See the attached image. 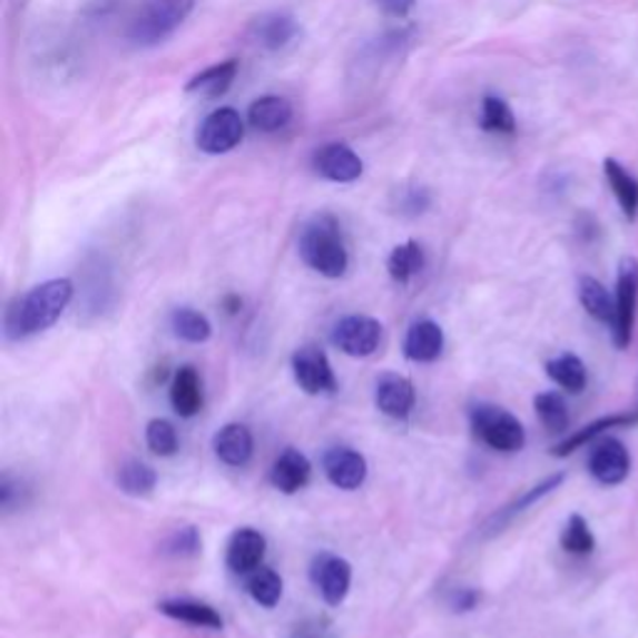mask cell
<instances>
[{
	"label": "cell",
	"mask_w": 638,
	"mask_h": 638,
	"mask_svg": "<svg viewBox=\"0 0 638 638\" xmlns=\"http://www.w3.org/2000/svg\"><path fill=\"white\" fill-rule=\"evenodd\" d=\"M247 593L253 601L265 606V609H275L282 599V577L275 569L259 567L253 573H247Z\"/></svg>",
	"instance_id": "cell-30"
},
{
	"label": "cell",
	"mask_w": 638,
	"mask_h": 638,
	"mask_svg": "<svg viewBox=\"0 0 638 638\" xmlns=\"http://www.w3.org/2000/svg\"><path fill=\"white\" fill-rule=\"evenodd\" d=\"M402 207L410 215H422L429 207V195L424 190H412L410 195H406V200L402 203Z\"/></svg>",
	"instance_id": "cell-38"
},
{
	"label": "cell",
	"mask_w": 638,
	"mask_h": 638,
	"mask_svg": "<svg viewBox=\"0 0 638 638\" xmlns=\"http://www.w3.org/2000/svg\"><path fill=\"white\" fill-rule=\"evenodd\" d=\"M237 78V60H223L217 66L203 70L200 76H195L190 82H187V92L193 96H205V98H219L233 88V82Z\"/></svg>",
	"instance_id": "cell-23"
},
{
	"label": "cell",
	"mask_w": 638,
	"mask_h": 638,
	"mask_svg": "<svg viewBox=\"0 0 638 638\" xmlns=\"http://www.w3.org/2000/svg\"><path fill=\"white\" fill-rule=\"evenodd\" d=\"M324 474H327L330 484L342 491H354L364 484L367 479V459L350 446H334L322 459Z\"/></svg>",
	"instance_id": "cell-11"
},
{
	"label": "cell",
	"mask_w": 638,
	"mask_h": 638,
	"mask_svg": "<svg viewBox=\"0 0 638 638\" xmlns=\"http://www.w3.org/2000/svg\"><path fill=\"white\" fill-rule=\"evenodd\" d=\"M374 402L382 414L392 416V420H404V416H410L416 402L414 384L402 374H384L376 382Z\"/></svg>",
	"instance_id": "cell-14"
},
{
	"label": "cell",
	"mask_w": 638,
	"mask_h": 638,
	"mask_svg": "<svg viewBox=\"0 0 638 638\" xmlns=\"http://www.w3.org/2000/svg\"><path fill=\"white\" fill-rule=\"evenodd\" d=\"M300 257L322 277H342L350 267V253L337 219L332 215L312 217L300 235Z\"/></svg>",
	"instance_id": "cell-2"
},
{
	"label": "cell",
	"mask_w": 638,
	"mask_h": 638,
	"mask_svg": "<svg viewBox=\"0 0 638 638\" xmlns=\"http://www.w3.org/2000/svg\"><path fill=\"white\" fill-rule=\"evenodd\" d=\"M547 374L553 384H559L561 390H567L571 394H579L586 390V382H589V372H586V364L581 357L571 352H563L559 357H553L547 362Z\"/></svg>",
	"instance_id": "cell-26"
},
{
	"label": "cell",
	"mask_w": 638,
	"mask_h": 638,
	"mask_svg": "<svg viewBox=\"0 0 638 638\" xmlns=\"http://www.w3.org/2000/svg\"><path fill=\"white\" fill-rule=\"evenodd\" d=\"M636 414H638V410H636Z\"/></svg>",
	"instance_id": "cell-41"
},
{
	"label": "cell",
	"mask_w": 638,
	"mask_h": 638,
	"mask_svg": "<svg viewBox=\"0 0 638 638\" xmlns=\"http://www.w3.org/2000/svg\"><path fill=\"white\" fill-rule=\"evenodd\" d=\"M561 549L573 553V557H589L596 549V539L591 533V527L586 524L581 514H571L567 527L561 531Z\"/></svg>",
	"instance_id": "cell-33"
},
{
	"label": "cell",
	"mask_w": 638,
	"mask_h": 638,
	"mask_svg": "<svg viewBox=\"0 0 638 638\" xmlns=\"http://www.w3.org/2000/svg\"><path fill=\"white\" fill-rule=\"evenodd\" d=\"M533 410H537L539 422L549 429V432H563L569 426V406L563 396L557 392H541L533 400Z\"/></svg>",
	"instance_id": "cell-31"
},
{
	"label": "cell",
	"mask_w": 638,
	"mask_h": 638,
	"mask_svg": "<svg viewBox=\"0 0 638 638\" xmlns=\"http://www.w3.org/2000/svg\"><path fill=\"white\" fill-rule=\"evenodd\" d=\"M145 442H148L150 452L158 457H173L177 452V429L167 420H153L145 429Z\"/></svg>",
	"instance_id": "cell-34"
},
{
	"label": "cell",
	"mask_w": 638,
	"mask_h": 638,
	"mask_svg": "<svg viewBox=\"0 0 638 638\" xmlns=\"http://www.w3.org/2000/svg\"><path fill=\"white\" fill-rule=\"evenodd\" d=\"M315 170L320 177L330 183H354L360 180L364 173V163L357 153H354L350 145L344 143H332L324 145L315 158Z\"/></svg>",
	"instance_id": "cell-12"
},
{
	"label": "cell",
	"mask_w": 638,
	"mask_h": 638,
	"mask_svg": "<svg viewBox=\"0 0 638 638\" xmlns=\"http://www.w3.org/2000/svg\"><path fill=\"white\" fill-rule=\"evenodd\" d=\"M302 638H310V636H302Z\"/></svg>",
	"instance_id": "cell-40"
},
{
	"label": "cell",
	"mask_w": 638,
	"mask_h": 638,
	"mask_svg": "<svg viewBox=\"0 0 638 638\" xmlns=\"http://www.w3.org/2000/svg\"><path fill=\"white\" fill-rule=\"evenodd\" d=\"M213 449L217 459L227 467H245L249 459H253L255 452V442H253V432L245 424H225L213 439Z\"/></svg>",
	"instance_id": "cell-16"
},
{
	"label": "cell",
	"mask_w": 638,
	"mask_h": 638,
	"mask_svg": "<svg viewBox=\"0 0 638 638\" xmlns=\"http://www.w3.org/2000/svg\"><path fill=\"white\" fill-rule=\"evenodd\" d=\"M579 300H581V307L589 312L596 322L614 327L616 300L609 295V289H606L599 279L583 275L579 279Z\"/></svg>",
	"instance_id": "cell-25"
},
{
	"label": "cell",
	"mask_w": 638,
	"mask_h": 638,
	"mask_svg": "<svg viewBox=\"0 0 638 638\" xmlns=\"http://www.w3.org/2000/svg\"><path fill=\"white\" fill-rule=\"evenodd\" d=\"M225 307H227L229 315H235V312L243 307V302H239V297H225Z\"/></svg>",
	"instance_id": "cell-39"
},
{
	"label": "cell",
	"mask_w": 638,
	"mask_h": 638,
	"mask_svg": "<svg viewBox=\"0 0 638 638\" xmlns=\"http://www.w3.org/2000/svg\"><path fill=\"white\" fill-rule=\"evenodd\" d=\"M267 551V541L257 529H237L227 541V569L235 573H253L255 569L263 567Z\"/></svg>",
	"instance_id": "cell-13"
},
{
	"label": "cell",
	"mask_w": 638,
	"mask_h": 638,
	"mask_svg": "<svg viewBox=\"0 0 638 638\" xmlns=\"http://www.w3.org/2000/svg\"><path fill=\"white\" fill-rule=\"evenodd\" d=\"M589 472L603 487H619L631 474V454L621 439L606 436L593 446L589 457Z\"/></svg>",
	"instance_id": "cell-9"
},
{
	"label": "cell",
	"mask_w": 638,
	"mask_h": 638,
	"mask_svg": "<svg viewBox=\"0 0 638 638\" xmlns=\"http://www.w3.org/2000/svg\"><path fill=\"white\" fill-rule=\"evenodd\" d=\"M310 477H312V464L300 449H285L269 469L272 487L282 491V494H297L300 489L307 487Z\"/></svg>",
	"instance_id": "cell-15"
},
{
	"label": "cell",
	"mask_w": 638,
	"mask_h": 638,
	"mask_svg": "<svg viewBox=\"0 0 638 638\" xmlns=\"http://www.w3.org/2000/svg\"><path fill=\"white\" fill-rule=\"evenodd\" d=\"M193 8L195 0H150L132 20L128 36L135 46H158L185 23Z\"/></svg>",
	"instance_id": "cell-3"
},
{
	"label": "cell",
	"mask_w": 638,
	"mask_h": 638,
	"mask_svg": "<svg viewBox=\"0 0 638 638\" xmlns=\"http://www.w3.org/2000/svg\"><path fill=\"white\" fill-rule=\"evenodd\" d=\"M155 484H158V474L150 464L140 462V459H130L118 469V487L130 497H148L153 494Z\"/></svg>",
	"instance_id": "cell-28"
},
{
	"label": "cell",
	"mask_w": 638,
	"mask_h": 638,
	"mask_svg": "<svg viewBox=\"0 0 638 638\" xmlns=\"http://www.w3.org/2000/svg\"><path fill=\"white\" fill-rule=\"evenodd\" d=\"M203 547V539H200V531L195 527H183L177 529L170 539L165 543V551L173 553V557H195V553H200Z\"/></svg>",
	"instance_id": "cell-35"
},
{
	"label": "cell",
	"mask_w": 638,
	"mask_h": 638,
	"mask_svg": "<svg viewBox=\"0 0 638 638\" xmlns=\"http://www.w3.org/2000/svg\"><path fill=\"white\" fill-rule=\"evenodd\" d=\"M332 344L350 357H370L382 344V324L367 315L342 317L332 330Z\"/></svg>",
	"instance_id": "cell-8"
},
{
	"label": "cell",
	"mask_w": 638,
	"mask_h": 638,
	"mask_svg": "<svg viewBox=\"0 0 638 638\" xmlns=\"http://www.w3.org/2000/svg\"><path fill=\"white\" fill-rule=\"evenodd\" d=\"M638 424V414L631 412V414H611V416H601V420H596L591 424H586L583 429H579V432H573L571 436L563 439L561 444H557V449H553V457H569L577 452V449H581L583 444H589L593 442L596 436H601L606 429H616V426H634Z\"/></svg>",
	"instance_id": "cell-24"
},
{
	"label": "cell",
	"mask_w": 638,
	"mask_h": 638,
	"mask_svg": "<svg viewBox=\"0 0 638 638\" xmlns=\"http://www.w3.org/2000/svg\"><path fill=\"white\" fill-rule=\"evenodd\" d=\"M312 581H315L317 591L322 593L324 603L340 606L347 599L352 586V567L347 559L334 557V553H320L312 561Z\"/></svg>",
	"instance_id": "cell-10"
},
{
	"label": "cell",
	"mask_w": 638,
	"mask_h": 638,
	"mask_svg": "<svg viewBox=\"0 0 638 638\" xmlns=\"http://www.w3.org/2000/svg\"><path fill=\"white\" fill-rule=\"evenodd\" d=\"M245 122L235 108H219L207 115L197 128V148L207 155H225L243 143Z\"/></svg>",
	"instance_id": "cell-6"
},
{
	"label": "cell",
	"mask_w": 638,
	"mask_h": 638,
	"mask_svg": "<svg viewBox=\"0 0 638 638\" xmlns=\"http://www.w3.org/2000/svg\"><path fill=\"white\" fill-rule=\"evenodd\" d=\"M247 120L259 132H277L292 120V106L279 96L257 98L247 110Z\"/></svg>",
	"instance_id": "cell-22"
},
{
	"label": "cell",
	"mask_w": 638,
	"mask_h": 638,
	"mask_svg": "<svg viewBox=\"0 0 638 638\" xmlns=\"http://www.w3.org/2000/svg\"><path fill=\"white\" fill-rule=\"evenodd\" d=\"M72 282L68 277L48 279L43 285L26 292L6 312V337L26 340L30 334L46 332L60 320L72 300Z\"/></svg>",
	"instance_id": "cell-1"
},
{
	"label": "cell",
	"mask_w": 638,
	"mask_h": 638,
	"mask_svg": "<svg viewBox=\"0 0 638 638\" xmlns=\"http://www.w3.org/2000/svg\"><path fill=\"white\" fill-rule=\"evenodd\" d=\"M481 128L497 135H514L517 132L514 112H511V108L501 98L487 96L484 102H481Z\"/></svg>",
	"instance_id": "cell-32"
},
{
	"label": "cell",
	"mask_w": 638,
	"mask_h": 638,
	"mask_svg": "<svg viewBox=\"0 0 638 638\" xmlns=\"http://www.w3.org/2000/svg\"><path fill=\"white\" fill-rule=\"evenodd\" d=\"M300 36V23L287 13H272L255 20L253 38L267 50H279L289 46Z\"/></svg>",
	"instance_id": "cell-20"
},
{
	"label": "cell",
	"mask_w": 638,
	"mask_h": 638,
	"mask_svg": "<svg viewBox=\"0 0 638 638\" xmlns=\"http://www.w3.org/2000/svg\"><path fill=\"white\" fill-rule=\"evenodd\" d=\"M158 611L170 616L175 621L200 626V629H223V616H219L210 603L193 601V599H167L158 606Z\"/></svg>",
	"instance_id": "cell-19"
},
{
	"label": "cell",
	"mask_w": 638,
	"mask_h": 638,
	"mask_svg": "<svg viewBox=\"0 0 638 638\" xmlns=\"http://www.w3.org/2000/svg\"><path fill=\"white\" fill-rule=\"evenodd\" d=\"M472 429L474 434L489 449L501 454H514L527 444V432L514 414L507 412L504 406L497 404H477L472 406Z\"/></svg>",
	"instance_id": "cell-4"
},
{
	"label": "cell",
	"mask_w": 638,
	"mask_h": 638,
	"mask_svg": "<svg viewBox=\"0 0 638 638\" xmlns=\"http://www.w3.org/2000/svg\"><path fill=\"white\" fill-rule=\"evenodd\" d=\"M477 603H479V591H474V589H459L452 596L454 611H472Z\"/></svg>",
	"instance_id": "cell-37"
},
{
	"label": "cell",
	"mask_w": 638,
	"mask_h": 638,
	"mask_svg": "<svg viewBox=\"0 0 638 638\" xmlns=\"http://www.w3.org/2000/svg\"><path fill=\"white\" fill-rule=\"evenodd\" d=\"M422 267H424V249L420 243H414V239L404 245H396L390 259H386L390 277L394 282H400V285H406L414 275H420Z\"/></svg>",
	"instance_id": "cell-27"
},
{
	"label": "cell",
	"mask_w": 638,
	"mask_h": 638,
	"mask_svg": "<svg viewBox=\"0 0 638 638\" xmlns=\"http://www.w3.org/2000/svg\"><path fill=\"white\" fill-rule=\"evenodd\" d=\"M603 175L626 219H636L638 215V180L636 177L614 158L603 160Z\"/></svg>",
	"instance_id": "cell-21"
},
{
	"label": "cell",
	"mask_w": 638,
	"mask_h": 638,
	"mask_svg": "<svg viewBox=\"0 0 638 638\" xmlns=\"http://www.w3.org/2000/svg\"><path fill=\"white\" fill-rule=\"evenodd\" d=\"M292 374L297 386L305 394H332L337 390V376H334L332 362L317 344H305L292 354Z\"/></svg>",
	"instance_id": "cell-7"
},
{
	"label": "cell",
	"mask_w": 638,
	"mask_h": 638,
	"mask_svg": "<svg viewBox=\"0 0 638 638\" xmlns=\"http://www.w3.org/2000/svg\"><path fill=\"white\" fill-rule=\"evenodd\" d=\"M416 0H376V8L390 18H406L414 10Z\"/></svg>",
	"instance_id": "cell-36"
},
{
	"label": "cell",
	"mask_w": 638,
	"mask_h": 638,
	"mask_svg": "<svg viewBox=\"0 0 638 638\" xmlns=\"http://www.w3.org/2000/svg\"><path fill=\"white\" fill-rule=\"evenodd\" d=\"M173 330L180 340L190 342V344H203L213 337V324L207 320L203 312H197L193 307H180L173 312Z\"/></svg>",
	"instance_id": "cell-29"
},
{
	"label": "cell",
	"mask_w": 638,
	"mask_h": 638,
	"mask_svg": "<svg viewBox=\"0 0 638 638\" xmlns=\"http://www.w3.org/2000/svg\"><path fill=\"white\" fill-rule=\"evenodd\" d=\"M444 350V332L432 320L414 322L404 337V357L416 364L439 360Z\"/></svg>",
	"instance_id": "cell-17"
},
{
	"label": "cell",
	"mask_w": 638,
	"mask_h": 638,
	"mask_svg": "<svg viewBox=\"0 0 638 638\" xmlns=\"http://www.w3.org/2000/svg\"><path fill=\"white\" fill-rule=\"evenodd\" d=\"M638 310V259L624 257L616 275V322H614V344L626 350L634 340Z\"/></svg>",
	"instance_id": "cell-5"
},
{
	"label": "cell",
	"mask_w": 638,
	"mask_h": 638,
	"mask_svg": "<svg viewBox=\"0 0 638 638\" xmlns=\"http://www.w3.org/2000/svg\"><path fill=\"white\" fill-rule=\"evenodd\" d=\"M170 404L177 414L185 416V420L200 414L203 380H200V374H197V370L190 367V364H185V367L175 372L173 382H170Z\"/></svg>",
	"instance_id": "cell-18"
}]
</instances>
